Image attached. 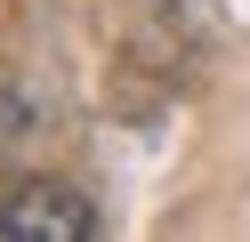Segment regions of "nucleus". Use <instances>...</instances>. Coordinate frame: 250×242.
<instances>
[{
  "label": "nucleus",
  "mask_w": 250,
  "mask_h": 242,
  "mask_svg": "<svg viewBox=\"0 0 250 242\" xmlns=\"http://www.w3.org/2000/svg\"><path fill=\"white\" fill-rule=\"evenodd\" d=\"M97 210L65 186V177H24L17 194H0V242H89Z\"/></svg>",
  "instance_id": "1"
}]
</instances>
